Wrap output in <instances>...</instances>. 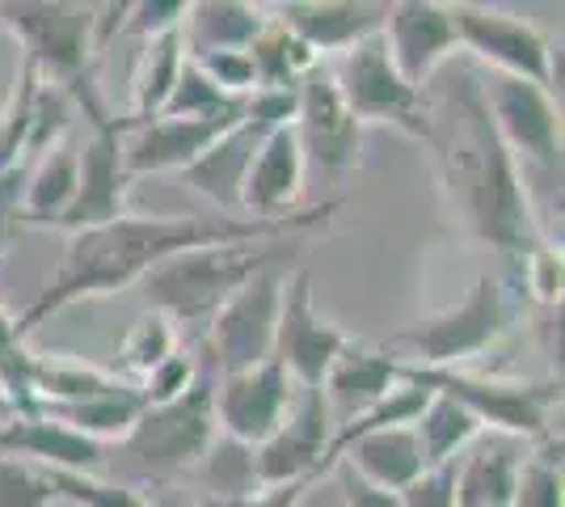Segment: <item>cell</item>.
I'll use <instances>...</instances> for the list:
<instances>
[{
	"label": "cell",
	"instance_id": "6da1fadb",
	"mask_svg": "<svg viewBox=\"0 0 565 507\" xmlns=\"http://www.w3.org/2000/svg\"><path fill=\"white\" fill-rule=\"evenodd\" d=\"M342 212V203L330 199L321 208L287 212L275 220L254 216H118L110 224H97L85 233H68L64 266L51 275L43 292L30 300L22 317H13L18 338H30L43 321L97 296H115L122 288H136L148 271L161 263L203 250V245L254 242V237H300L308 229H330V220Z\"/></svg>",
	"mask_w": 565,
	"mask_h": 507
},
{
	"label": "cell",
	"instance_id": "7a4b0ae2",
	"mask_svg": "<svg viewBox=\"0 0 565 507\" xmlns=\"http://www.w3.org/2000/svg\"><path fill=\"white\" fill-rule=\"evenodd\" d=\"M426 119H430L426 145L439 157L451 212L477 242L494 245L502 258L523 266V258L548 245V237L541 233L536 212L527 203L519 161L498 140L472 64H460L426 97Z\"/></svg>",
	"mask_w": 565,
	"mask_h": 507
},
{
	"label": "cell",
	"instance_id": "3957f363",
	"mask_svg": "<svg viewBox=\"0 0 565 507\" xmlns=\"http://www.w3.org/2000/svg\"><path fill=\"white\" fill-rule=\"evenodd\" d=\"M296 237H254V242H228V245H203L161 263L140 279L143 300L166 314L173 326L178 321H212L224 300H233L249 279H258L262 271L296 254Z\"/></svg>",
	"mask_w": 565,
	"mask_h": 507
},
{
	"label": "cell",
	"instance_id": "277c9868",
	"mask_svg": "<svg viewBox=\"0 0 565 507\" xmlns=\"http://www.w3.org/2000/svg\"><path fill=\"white\" fill-rule=\"evenodd\" d=\"M401 381L460 402L481 427H494L507 440H541V444L562 440V435H553V411L562 406V381H553V377L548 381H511V377H486V372H465V368L401 363Z\"/></svg>",
	"mask_w": 565,
	"mask_h": 507
},
{
	"label": "cell",
	"instance_id": "5b68a950",
	"mask_svg": "<svg viewBox=\"0 0 565 507\" xmlns=\"http://www.w3.org/2000/svg\"><path fill=\"white\" fill-rule=\"evenodd\" d=\"M515 309L519 305L511 288L486 271L472 279L460 305L405 326L384 351L397 356L401 363H418V368H456V363L477 360L481 351H490L498 338L511 330Z\"/></svg>",
	"mask_w": 565,
	"mask_h": 507
},
{
	"label": "cell",
	"instance_id": "8992f818",
	"mask_svg": "<svg viewBox=\"0 0 565 507\" xmlns=\"http://www.w3.org/2000/svg\"><path fill=\"white\" fill-rule=\"evenodd\" d=\"M0 30L13 34L22 60L60 89H81L94 81L97 51V4H64V0H18L0 4Z\"/></svg>",
	"mask_w": 565,
	"mask_h": 507
},
{
	"label": "cell",
	"instance_id": "52a82bcc",
	"mask_svg": "<svg viewBox=\"0 0 565 507\" xmlns=\"http://www.w3.org/2000/svg\"><path fill=\"white\" fill-rule=\"evenodd\" d=\"M220 440L215 427V372L212 363L199 368L194 385L166 406H143L131 435L122 440V453L143 478H178L199 469L203 457Z\"/></svg>",
	"mask_w": 565,
	"mask_h": 507
},
{
	"label": "cell",
	"instance_id": "ba28073f",
	"mask_svg": "<svg viewBox=\"0 0 565 507\" xmlns=\"http://www.w3.org/2000/svg\"><path fill=\"white\" fill-rule=\"evenodd\" d=\"M72 102L85 106V115L94 119V136L76 152V199H72L68 216L60 220V229L64 233H85V229L127 216L131 173H127V161H122V140L131 131V119H118V115L106 110L94 81L72 89Z\"/></svg>",
	"mask_w": 565,
	"mask_h": 507
},
{
	"label": "cell",
	"instance_id": "9c48e42d",
	"mask_svg": "<svg viewBox=\"0 0 565 507\" xmlns=\"http://www.w3.org/2000/svg\"><path fill=\"white\" fill-rule=\"evenodd\" d=\"M333 85L359 123H384L397 127L414 140H430V119H426V89H414L405 76L393 68L384 39H363L359 47L342 55Z\"/></svg>",
	"mask_w": 565,
	"mask_h": 507
},
{
	"label": "cell",
	"instance_id": "30bf717a",
	"mask_svg": "<svg viewBox=\"0 0 565 507\" xmlns=\"http://www.w3.org/2000/svg\"><path fill=\"white\" fill-rule=\"evenodd\" d=\"M291 115H296V94H254L249 106H245V115H241V123H233V127L182 173L186 187H194L207 203H215L220 216H236V212H241V187H245V173L254 166L262 140H266L279 123H291Z\"/></svg>",
	"mask_w": 565,
	"mask_h": 507
},
{
	"label": "cell",
	"instance_id": "8fae6325",
	"mask_svg": "<svg viewBox=\"0 0 565 507\" xmlns=\"http://www.w3.org/2000/svg\"><path fill=\"white\" fill-rule=\"evenodd\" d=\"M282 284H287L282 266L262 271L258 279H249L207 321V363H212L215 377L245 372V368H258V363L275 360Z\"/></svg>",
	"mask_w": 565,
	"mask_h": 507
},
{
	"label": "cell",
	"instance_id": "7c38bea8",
	"mask_svg": "<svg viewBox=\"0 0 565 507\" xmlns=\"http://www.w3.org/2000/svg\"><path fill=\"white\" fill-rule=\"evenodd\" d=\"M448 9L456 39L472 60L490 64V73L519 76L553 94V43L544 39V30L486 4H448Z\"/></svg>",
	"mask_w": 565,
	"mask_h": 507
},
{
	"label": "cell",
	"instance_id": "4fadbf2b",
	"mask_svg": "<svg viewBox=\"0 0 565 507\" xmlns=\"http://www.w3.org/2000/svg\"><path fill=\"white\" fill-rule=\"evenodd\" d=\"M481 102L490 110L498 140L515 161H536V166L553 169L562 161V110L548 89L519 81V76L481 73Z\"/></svg>",
	"mask_w": 565,
	"mask_h": 507
},
{
	"label": "cell",
	"instance_id": "5bb4252c",
	"mask_svg": "<svg viewBox=\"0 0 565 507\" xmlns=\"http://www.w3.org/2000/svg\"><path fill=\"white\" fill-rule=\"evenodd\" d=\"M351 347V335L317 314L312 305V271H291L282 284L279 330H275V360L300 389H321L333 360Z\"/></svg>",
	"mask_w": 565,
	"mask_h": 507
},
{
	"label": "cell",
	"instance_id": "9a60e30c",
	"mask_svg": "<svg viewBox=\"0 0 565 507\" xmlns=\"http://www.w3.org/2000/svg\"><path fill=\"white\" fill-rule=\"evenodd\" d=\"M296 393L300 385L282 372L279 360L215 377V427L233 444L258 448L282 427V419L296 406Z\"/></svg>",
	"mask_w": 565,
	"mask_h": 507
},
{
	"label": "cell",
	"instance_id": "2e32d148",
	"mask_svg": "<svg viewBox=\"0 0 565 507\" xmlns=\"http://www.w3.org/2000/svg\"><path fill=\"white\" fill-rule=\"evenodd\" d=\"M333 440V411L326 389H300L296 406L282 419V427L266 444L254 448V478L258 486H282V483H321L326 453Z\"/></svg>",
	"mask_w": 565,
	"mask_h": 507
},
{
	"label": "cell",
	"instance_id": "e0dca14e",
	"mask_svg": "<svg viewBox=\"0 0 565 507\" xmlns=\"http://www.w3.org/2000/svg\"><path fill=\"white\" fill-rule=\"evenodd\" d=\"M380 39L388 47L393 68L414 89H426L430 76L460 51L456 25H451V9L439 4V0H397V4H388Z\"/></svg>",
	"mask_w": 565,
	"mask_h": 507
},
{
	"label": "cell",
	"instance_id": "ac0fdd59",
	"mask_svg": "<svg viewBox=\"0 0 565 507\" xmlns=\"http://www.w3.org/2000/svg\"><path fill=\"white\" fill-rule=\"evenodd\" d=\"M291 127L300 136L305 161H317L330 173L359 166V148H363V123L347 110V102L333 85V73L317 68L312 76L300 81L296 89V115Z\"/></svg>",
	"mask_w": 565,
	"mask_h": 507
},
{
	"label": "cell",
	"instance_id": "d6986e66",
	"mask_svg": "<svg viewBox=\"0 0 565 507\" xmlns=\"http://www.w3.org/2000/svg\"><path fill=\"white\" fill-rule=\"evenodd\" d=\"M249 106V102H245ZM245 115V110H241ZM241 115H220V119H148L131 123L127 140H122V161L131 182L148 173H186L207 148L241 123Z\"/></svg>",
	"mask_w": 565,
	"mask_h": 507
},
{
	"label": "cell",
	"instance_id": "ffe728a7",
	"mask_svg": "<svg viewBox=\"0 0 565 507\" xmlns=\"http://www.w3.org/2000/svg\"><path fill=\"white\" fill-rule=\"evenodd\" d=\"M270 18L287 25L317 60H326L330 51L359 47L363 39H376L388 18V4L376 0H287L275 4Z\"/></svg>",
	"mask_w": 565,
	"mask_h": 507
},
{
	"label": "cell",
	"instance_id": "44dd1931",
	"mask_svg": "<svg viewBox=\"0 0 565 507\" xmlns=\"http://www.w3.org/2000/svg\"><path fill=\"white\" fill-rule=\"evenodd\" d=\"M0 453L25 465H39L47 474H97L106 448L89 435L72 432L47 414H13L0 427Z\"/></svg>",
	"mask_w": 565,
	"mask_h": 507
},
{
	"label": "cell",
	"instance_id": "7402d4cb",
	"mask_svg": "<svg viewBox=\"0 0 565 507\" xmlns=\"http://www.w3.org/2000/svg\"><path fill=\"white\" fill-rule=\"evenodd\" d=\"M305 148L291 123H279L266 140H262L254 166L245 173L241 187V212H249L254 220H275L287 216L291 203L305 191Z\"/></svg>",
	"mask_w": 565,
	"mask_h": 507
},
{
	"label": "cell",
	"instance_id": "603a6c76",
	"mask_svg": "<svg viewBox=\"0 0 565 507\" xmlns=\"http://www.w3.org/2000/svg\"><path fill=\"white\" fill-rule=\"evenodd\" d=\"M342 469H351L359 483L401 495L414 478H423V448L414 440V427H380V432L354 435L338 457Z\"/></svg>",
	"mask_w": 565,
	"mask_h": 507
},
{
	"label": "cell",
	"instance_id": "cb8c5ba5",
	"mask_svg": "<svg viewBox=\"0 0 565 507\" xmlns=\"http://www.w3.org/2000/svg\"><path fill=\"white\" fill-rule=\"evenodd\" d=\"M401 385V360L388 356V351H376V347H363V342H351L333 368L326 372V398H330V411H347V419L363 414L367 406H376L388 389Z\"/></svg>",
	"mask_w": 565,
	"mask_h": 507
},
{
	"label": "cell",
	"instance_id": "d4e9b609",
	"mask_svg": "<svg viewBox=\"0 0 565 507\" xmlns=\"http://www.w3.org/2000/svg\"><path fill=\"white\" fill-rule=\"evenodd\" d=\"M270 22V9L245 4V0H199L190 4L182 22V47L186 60L215 55V51H245Z\"/></svg>",
	"mask_w": 565,
	"mask_h": 507
},
{
	"label": "cell",
	"instance_id": "484cf974",
	"mask_svg": "<svg viewBox=\"0 0 565 507\" xmlns=\"http://www.w3.org/2000/svg\"><path fill=\"white\" fill-rule=\"evenodd\" d=\"M76 199V148L60 145L47 148L39 161L25 166L22 194H18V220L30 229H60Z\"/></svg>",
	"mask_w": 565,
	"mask_h": 507
},
{
	"label": "cell",
	"instance_id": "4316f807",
	"mask_svg": "<svg viewBox=\"0 0 565 507\" xmlns=\"http://www.w3.org/2000/svg\"><path fill=\"white\" fill-rule=\"evenodd\" d=\"M519 465V440H486L465 465H456V507H511Z\"/></svg>",
	"mask_w": 565,
	"mask_h": 507
},
{
	"label": "cell",
	"instance_id": "83f0119b",
	"mask_svg": "<svg viewBox=\"0 0 565 507\" xmlns=\"http://www.w3.org/2000/svg\"><path fill=\"white\" fill-rule=\"evenodd\" d=\"M254 64V94H296L300 81L321 68V60L275 18L262 25V34L245 47Z\"/></svg>",
	"mask_w": 565,
	"mask_h": 507
},
{
	"label": "cell",
	"instance_id": "f1b7e54d",
	"mask_svg": "<svg viewBox=\"0 0 565 507\" xmlns=\"http://www.w3.org/2000/svg\"><path fill=\"white\" fill-rule=\"evenodd\" d=\"M34 414H47L55 423H64L72 432L89 435L94 444H122L131 427H136V419L143 414V398L140 389L127 385L115 389V393H106V398H89V402H72V406H39Z\"/></svg>",
	"mask_w": 565,
	"mask_h": 507
},
{
	"label": "cell",
	"instance_id": "f546056e",
	"mask_svg": "<svg viewBox=\"0 0 565 507\" xmlns=\"http://www.w3.org/2000/svg\"><path fill=\"white\" fill-rule=\"evenodd\" d=\"M186 64V47H182V30H169L161 39H148L131 73V123H148L166 110L169 94L178 85V73Z\"/></svg>",
	"mask_w": 565,
	"mask_h": 507
},
{
	"label": "cell",
	"instance_id": "4dcf8cb0",
	"mask_svg": "<svg viewBox=\"0 0 565 507\" xmlns=\"http://www.w3.org/2000/svg\"><path fill=\"white\" fill-rule=\"evenodd\" d=\"M409 427H414V440H418V448H423L426 469L451 465V461L460 457L472 440L481 435V423H477L460 402L444 398V393H430V402H426L423 414H418Z\"/></svg>",
	"mask_w": 565,
	"mask_h": 507
},
{
	"label": "cell",
	"instance_id": "1f68e13d",
	"mask_svg": "<svg viewBox=\"0 0 565 507\" xmlns=\"http://www.w3.org/2000/svg\"><path fill=\"white\" fill-rule=\"evenodd\" d=\"M30 385H34V411H39V406H72V402L106 398V393L122 389L127 381L115 377V372H106V368H97V363L43 360V356H39Z\"/></svg>",
	"mask_w": 565,
	"mask_h": 507
},
{
	"label": "cell",
	"instance_id": "d6a6232c",
	"mask_svg": "<svg viewBox=\"0 0 565 507\" xmlns=\"http://www.w3.org/2000/svg\"><path fill=\"white\" fill-rule=\"evenodd\" d=\"M245 102L249 97H228L194 60H186L182 73H178V85H173V94L166 102V110L157 119H220V115H241Z\"/></svg>",
	"mask_w": 565,
	"mask_h": 507
},
{
	"label": "cell",
	"instance_id": "836d02e7",
	"mask_svg": "<svg viewBox=\"0 0 565 507\" xmlns=\"http://www.w3.org/2000/svg\"><path fill=\"white\" fill-rule=\"evenodd\" d=\"M173 351H182L178 326H173L166 314L148 309L143 317L131 321V330H127L122 342H118V363H122L127 372H136V377L143 381V377H148L157 363H166Z\"/></svg>",
	"mask_w": 565,
	"mask_h": 507
},
{
	"label": "cell",
	"instance_id": "e575fe53",
	"mask_svg": "<svg viewBox=\"0 0 565 507\" xmlns=\"http://www.w3.org/2000/svg\"><path fill=\"white\" fill-rule=\"evenodd\" d=\"M511 507H565L562 440H548L536 457H523Z\"/></svg>",
	"mask_w": 565,
	"mask_h": 507
},
{
	"label": "cell",
	"instance_id": "d590c367",
	"mask_svg": "<svg viewBox=\"0 0 565 507\" xmlns=\"http://www.w3.org/2000/svg\"><path fill=\"white\" fill-rule=\"evenodd\" d=\"M34 351L25 347V338H18V326H13V314L0 305V389L9 393L13 411L18 414H34Z\"/></svg>",
	"mask_w": 565,
	"mask_h": 507
},
{
	"label": "cell",
	"instance_id": "8d00e7d4",
	"mask_svg": "<svg viewBox=\"0 0 565 507\" xmlns=\"http://www.w3.org/2000/svg\"><path fill=\"white\" fill-rule=\"evenodd\" d=\"M51 490H55V504L72 507H152L143 499L136 486L110 483V478H97V474H47Z\"/></svg>",
	"mask_w": 565,
	"mask_h": 507
},
{
	"label": "cell",
	"instance_id": "74e56055",
	"mask_svg": "<svg viewBox=\"0 0 565 507\" xmlns=\"http://www.w3.org/2000/svg\"><path fill=\"white\" fill-rule=\"evenodd\" d=\"M207 474V495H249L258 490V478H254V448L245 444H233V440H215L212 453L199 465Z\"/></svg>",
	"mask_w": 565,
	"mask_h": 507
},
{
	"label": "cell",
	"instance_id": "f35d334b",
	"mask_svg": "<svg viewBox=\"0 0 565 507\" xmlns=\"http://www.w3.org/2000/svg\"><path fill=\"white\" fill-rule=\"evenodd\" d=\"M0 507H55L47 469L0 457Z\"/></svg>",
	"mask_w": 565,
	"mask_h": 507
},
{
	"label": "cell",
	"instance_id": "ab89813d",
	"mask_svg": "<svg viewBox=\"0 0 565 507\" xmlns=\"http://www.w3.org/2000/svg\"><path fill=\"white\" fill-rule=\"evenodd\" d=\"M194 377H199V360H194L190 351H173V356H169L166 363H157L136 389H140L143 406H166V402L182 398V393L194 385Z\"/></svg>",
	"mask_w": 565,
	"mask_h": 507
},
{
	"label": "cell",
	"instance_id": "60d3db41",
	"mask_svg": "<svg viewBox=\"0 0 565 507\" xmlns=\"http://www.w3.org/2000/svg\"><path fill=\"white\" fill-rule=\"evenodd\" d=\"M194 64L212 76L228 97H254V64L245 51H215V55H194Z\"/></svg>",
	"mask_w": 565,
	"mask_h": 507
},
{
	"label": "cell",
	"instance_id": "b9f144b4",
	"mask_svg": "<svg viewBox=\"0 0 565 507\" xmlns=\"http://www.w3.org/2000/svg\"><path fill=\"white\" fill-rule=\"evenodd\" d=\"M190 4L186 0H173V4H127V22L122 34H136V39H161L169 30H182Z\"/></svg>",
	"mask_w": 565,
	"mask_h": 507
},
{
	"label": "cell",
	"instance_id": "7bdbcfd3",
	"mask_svg": "<svg viewBox=\"0 0 565 507\" xmlns=\"http://www.w3.org/2000/svg\"><path fill=\"white\" fill-rule=\"evenodd\" d=\"M397 507H456V461L423 469V478H414L397 495Z\"/></svg>",
	"mask_w": 565,
	"mask_h": 507
},
{
	"label": "cell",
	"instance_id": "ee69618b",
	"mask_svg": "<svg viewBox=\"0 0 565 507\" xmlns=\"http://www.w3.org/2000/svg\"><path fill=\"white\" fill-rule=\"evenodd\" d=\"M308 478L300 483H282V486H258L249 495H203L199 507H305Z\"/></svg>",
	"mask_w": 565,
	"mask_h": 507
},
{
	"label": "cell",
	"instance_id": "f6af8a7d",
	"mask_svg": "<svg viewBox=\"0 0 565 507\" xmlns=\"http://www.w3.org/2000/svg\"><path fill=\"white\" fill-rule=\"evenodd\" d=\"M22 178L25 169H13V173H0V254L13 245L22 220H18V194H22Z\"/></svg>",
	"mask_w": 565,
	"mask_h": 507
},
{
	"label": "cell",
	"instance_id": "bcb514c9",
	"mask_svg": "<svg viewBox=\"0 0 565 507\" xmlns=\"http://www.w3.org/2000/svg\"><path fill=\"white\" fill-rule=\"evenodd\" d=\"M342 478H347L342 507H397V495H388V490H376V486L359 483L351 469H342Z\"/></svg>",
	"mask_w": 565,
	"mask_h": 507
},
{
	"label": "cell",
	"instance_id": "7dc6e473",
	"mask_svg": "<svg viewBox=\"0 0 565 507\" xmlns=\"http://www.w3.org/2000/svg\"><path fill=\"white\" fill-rule=\"evenodd\" d=\"M13 402H9V393H4V389H0V427H4V423H9V419H13Z\"/></svg>",
	"mask_w": 565,
	"mask_h": 507
}]
</instances>
